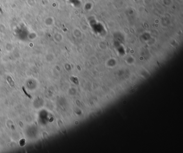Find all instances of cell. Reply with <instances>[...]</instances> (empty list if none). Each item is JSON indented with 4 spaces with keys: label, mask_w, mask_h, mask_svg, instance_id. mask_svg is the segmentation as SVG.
Returning a JSON list of instances; mask_svg holds the SVG:
<instances>
[]
</instances>
